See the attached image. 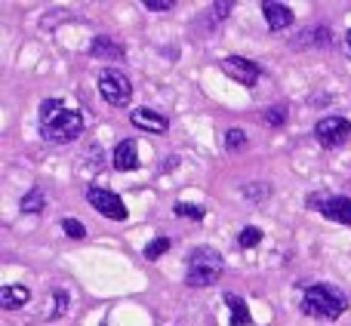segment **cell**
<instances>
[{"mask_svg":"<svg viewBox=\"0 0 351 326\" xmlns=\"http://www.w3.org/2000/svg\"><path fill=\"white\" fill-rule=\"evenodd\" d=\"M237 243H241V249H253L262 243V231L259 228H243L241 234H237Z\"/></svg>","mask_w":351,"mask_h":326,"instance_id":"cell-18","label":"cell"},{"mask_svg":"<svg viewBox=\"0 0 351 326\" xmlns=\"http://www.w3.org/2000/svg\"><path fill=\"white\" fill-rule=\"evenodd\" d=\"M308 206L321 210V216L333 218L339 225H348L351 228V197H308Z\"/></svg>","mask_w":351,"mask_h":326,"instance_id":"cell-8","label":"cell"},{"mask_svg":"<svg viewBox=\"0 0 351 326\" xmlns=\"http://www.w3.org/2000/svg\"><path fill=\"white\" fill-rule=\"evenodd\" d=\"M40 210H43V191L34 188V191H28L22 197V212H40Z\"/></svg>","mask_w":351,"mask_h":326,"instance_id":"cell-16","label":"cell"},{"mask_svg":"<svg viewBox=\"0 0 351 326\" xmlns=\"http://www.w3.org/2000/svg\"><path fill=\"white\" fill-rule=\"evenodd\" d=\"M213 12H216V16H228V12H231V3H216V6H213Z\"/></svg>","mask_w":351,"mask_h":326,"instance_id":"cell-23","label":"cell"},{"mask_svg":"<svg viewBox=\"0 0 351 326\" xmlns=\"http://www.w3.org/2000/svg\"><path fill=\"white\" fill-rule=\"evenodd\" d=\"M225 305H228V311H231V326H250L253 323L247 302H243L237 292H228V296H225Z\"/></svg>","mask_w":351,"mask_h":326,"instance_id":"cell-13","label":"cell"},{"mask_svg":"<svg viewBox=\"0 0 351 326\" xmlns=\"http://www.w3.org/2000/svg\"><path fill=\"white\" fill-rule=\"evenodd\" d=\"M222 71L243 86H256V80L262 77V68L256 65V62L243 59V55H228V59H222Z\"/></svg>","mask_w":351,"mask_h":326,"instance_id":"cell-7","label":"cell"},{"mask_svg":"<svg viewBox=\"0 0 351 326\" xmlns=\"http://www.w3.org/2000/svg\"><path fill=\"white\" fill-rule=\"evenodd\" d=\"M86 197H90V206L99 212V216L111 218V222H127V203H123L121 197H117L114 191H108V188H99L93 185L90 191H86Z\"/></svg>","mask_w":351,"mask_h":326,"instance_id":"cell-5","label":"cell"},{"mask_svg":"<svg viewBox=\"0 0 351 326\" xmlns=\"http://www.w3.org/2000/svg\"><path fill=\"white\" fill-rule=\"evenodd\" d=\"M145 10H152V12H167V10H173V0H145Z\"/></svg>","mask_w":351,"mask_h":326,"instance_id":"cell-21","label":"cell"},{"mask_svg":"<svg viewBox=\"0 0 351 326\" xmlns=\"http://www.w3.org/2000/svg\"><path fill=\"white\" fill-rule=\"evenodd\" d=\"M247 145V133H243V129H228V133H225V148H228V151H237V148H243Z\"/></svg>","mask_w":351,"mask_h":326,"instance_id":"cell-20","label":"cell"},{"mask_svg":"<svg viewBox=\"0 0 351 326\" xmlns=\"http://www.w3.org/2000/svg\"><path fill=\"white\" fill-rule=\"evenodd\" d=\"M99 92H102V99L108 105H114V108H123V105L133 99V84H130V77L123 71H114V68H108V71L99 74Z\"/></svg>","mask_w":351,"mask_h":326,"instance_id":"cell-4","label":"cell"},{"mask_svg":"<svg viewBox=\"0 0 351 326\" xmlns=\"http://www.w3.org/2000/svg\"><path fill=\"white\" fill-rule=\"evenodd\" d=\"M133 127L160 136V133H167V129H170V121H167L164 114H158V111H152V108H136L133 111Z\"/></svg>","mask_w":351,"mask_h":326,"instance_id":"cell-10","label":"cell"},{"mask_svg":"<svg viewBox=\"0 0 351 326\" xmlns=\"http://www.w3.org/2000/svg\"><path fill=\"white\" fill-rule=\"evenodd\" d=\"M84 133V114L77 108H68L62 99L40 102V136L53 145H68Z\"/></svg>","mask_w":351,"mask_h":326,"instance_id":"cell-1","label":"cell"},{"mask_svg":"<svg viewBox=\"0 0 351 326\" xmlns=\"http://www.w3.org/2000/svg\"><path fill=\"white\" fill-rule=\"evenodd\" d=\"M167 249H170V237H158V240H152L145 249H142V253H145L148 262H154V259H160Z\"/></svg>","mask_w":351,"mask_h":326,"instance_id":"cell-15","label":"cell"},{"mask_svg":"<svg viewBox=\"0 0 351 326\" xmlns=\"http://www.w3.org/2000/svg\"><path fill=\"white\" fill-rule=\"evenodd\" d=\"M346 53H348V59H351V31L346 34Z\"/></svg>","mask_w":351,"mask_h":326,"instance_id":"cell-24","label":"cell"},{"mask_svg":"<svg viewBox=\"0 0 351 326\" xmlns=\"http://www.w3.org/2000/svg\"><path fill=\"white\" fill-rule=\"evenodd\" d=\"M284 117H287V111H284V108L265 111V123H271V127H280V123H284Z\"/></svg>","mask_w":351,"mask_h":326,"instance_id":"cell-22","label":"cell"},{"mask_svg":"<svg viewBox=\"0 0 351 326\" xmlns=\"http://www.w3.org/2000/svg\"><path fill=\"white\" fill-rule=\"evenodd\" d=\"M346 308H348L346 292L336 290V286H330V284L308 286L305 296H302V311L308 317H317V321H336V317H342Z\"/></svg>","mask_w":351,"mask_h":326,"instance_id":"cell-2","label":"cell"},{"mask_svg":"<svg viewBox=\"0 0 351 326\" xmlns=\"http://www.w3.org/2000/svg\"><path fill=\"white\" fill-rule=\"evenodd\" d=\"M114 169H121V173H130V169H139V145H136L133 139H123L121 145L114 148Z\"/></svg>","mask_w":351,"mask_h":326,"instance_id":"cell-11","label":"cell"},{"mask_svg":"<svg viewBox=\"0 0 351 326\" xmlns=\"http://www.w3.org/2000/svg\"><path fill=\"white\" fill-rule=\"evenodd\" d=\"M90 49L96 59H123V47H117V43L108 40V37H96Z\"/></svg>","mask_w":351,"mask_h":326,"instance_id":"cell-14","label":"cell"},{"mask_svg":"<svg viewBox=\"0 0 351 326\" xmlns=\"http://www.w3.org/2000/svg\"><path fill=\"white\" fill-rule=\"evenodd\" d=\"M62 231H65L68 237H74V240H84L86 237L84 222H77V218H62Z\"/></svg>","mask_w":351,"mask_h":326,"instance_id":"cell-19","label":"cell"},{"mask_svg":"<svg viewBox=\"0 0 351 326\" xmlns=\"http://www.w3.org/2000/svg\"><path fill=\"white\" fill-rule=\"evenodd\" d=\"M262 16H265V22H268V28L271 31H284V28H290L293 25V10L287 3H262Z\"/></svg>","mask_w":351,"mask_h":326,"instance_id":"cell-9","label":"cell"},{"mask_svg":"<svg viewBox=\"0 0 351 326\" xmlns=\"http://www.w3.org/2000/svg\"><path fill=\"white\" fill-rule=\"evenodd\" d=\"M351 136V123L346 117H324V121L315 123V139L321 142L324 148H336L342 145Z\"/></svg>","mask_w":351,"mask_h":326,"instance_id":"cell-6","label":"cell"},{"mask_svg":"<svg viewBox=\"0 0 351 326\" xmlns=\"http://www.w3.org/2000/svg\"><path fill=\"white\" fill-rule=\"evenodd\" d=\"M222 255L213 247H197L191 255H188V286H213L219 277H222Z\"/></svg>","mask_w":351,"mask_h":326,"instance_id":"cell-3","label":"cell"},{"mask_svg":"<svg viewBox=\"0 0 351 326\" xmlns=\"http://www.w3.org/2000/svg\"><path fill=\"white\" fill-rule=\"evenodd\" d=\"M28 302H31V292H28V286H22V284H10L0 290V308H6V311L25 308Z\"/></svg>","mask_w":351,"mask_h":326,"instance_id":"cell-12","label":"cell"},{"mask_svg":"<svg viewBox=\"0 0 351 326\" xmlns=\"http://www.w3.org/2000/svg\"><path fill=\"white\" fill-rule=\"evenodd\" d=\"M176 216L179 218H194V222H200V218L206 216V210L204 206H194V203H176Z\"/></svg>","mask_w":351,"mask_h":326,"instance_id":"cell-17","label":"cell"}]
</instances>
